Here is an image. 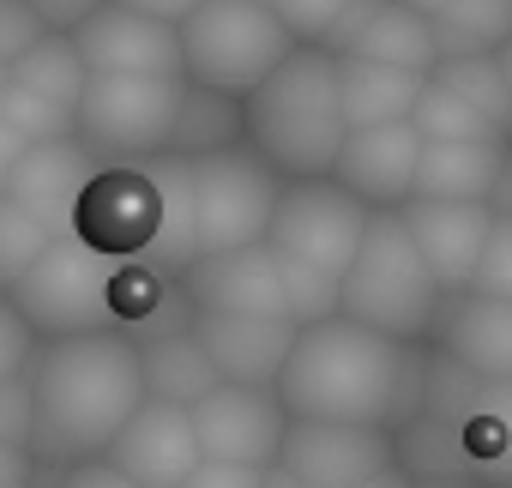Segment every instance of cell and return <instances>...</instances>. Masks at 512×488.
Wrapping results in <instances>:
<instances>
[{"label": "cell", "instance_id": "cell-1", "mask_svg": "<svg viewBox=\"0 0 512 488\" xmlns=\"http://www.w3.org/2000/svg\"><path fill=\"white\" fill-rule=\"evenodd\" d=\"M422 392H428V356L344 314L296 326V344L272 386L290 422H350V428H386V434L422 410Z\"/></svg>", "mask_w": 512, "mask_h": 488}, {"label": "cell", "instance_id": "cell-5", "mask_svg": "<svg viewBox=\"0 0 512 488\" xmlns=\"http://www.w3.org/2000/svg\"><path fill=\"white\" fill-rule=\"evenodd\" d=\"M175 49H181V79L193 91H217L235 103L296 55L290 31L253 0H199L175 25Z\"/></svg>", "mask_w": 512, "mask_h": 488}, {"label": "cell", "instance_id": "cell-12", "mask_svg": "<svg viewBox=\"0 0 512 488\" xmlns=\"http://www.w3.org/2000/svg\"><path fill=\"white\" fill-rule=\"evenodd\" d=\"M422 410L452 416V440H458V458L476 488H512V380L488 386V380H470L452 362L428 356Z\"/></svg>", "mask_w": 512, "mask_h": 488}, {"label": "cell", "instance_id": "cell-42", "mask_svg": "<svg viewBox=\"0 0 512 488\" xmlns=\"http://www.w3.org/2000/svg\"><path fill=\"white\" fill-rule=\"evenodd\" d=\"M37 482V464L25 446H0V488H31Z\"/></svg>", "mask_w": 512, "mask_h": 488}, {"label": "cell", "instance_id": "cell-26", "mask_svg": "<svg viewBox=\"0 0 512 488\" xmlns=\"http://www.w3.org/2000/svg\"><path fill=\"white\" fill-rule=\"evenodd\" d=\"M139 374H145V398L175 404V410H193L211 386H223V380L211 374L205 350L193 344V326H187V332H169V338L139 344Z\"/></svg>", "mask_w": 512, "mask_h": 488}, {"label": "cell", "instance_id": "cell-32", "mask_svg": "<svg viewBox=\"0 0 512 488\" xmlns=\"http://www.w3.org/2000/svg\"><path fill=\"white\" fill-rule=\"evenodd\" d=\"M0 127H7L25 151H31V145H49V139H73V115H61V109L25 97L19 85H0Z\"/></svg>", "mask_w": 512, "mask_h": 488}, {"label": "cell", "instance_id": "cell-40", "mask_svg": "<svg viewBox=\"0 0 512 488\" xmlns=\"http://www.w3.org/2000/svg\"><path fill=\"white\" fill-rule=\"evenodd\" d=\"M181 488H266V476H260V470H235V464H205V458H199Z\"/></svg>", "mask_w": 512, "mask_h": 488}, {"label": "cell", "instance_id": "cell-13", "mask_svg": "<svg viewBox=\"0 0 512 488\" xmlns=\"http://www.w3.org/2000/svg\"><path fill=\"white\" fill-rule=\"evenodd\" d=\"M187 428H193V446H199L205 464H235V470H260L266 476L278 464L290 416L260 386H211L187 410Z\"/></svg>", "mask_w": 512, "mask_h": 488}, {"label": "cell", "instance_id": "cell-2", "mask_svg": "<svg viewBox=\"0 0 512 488\" xmlns=\"http://www.w3.org/2000/svg\"><path fill=\"white\" fill-rule=\"evenodd\" d=\"M25 386H31V446H25L31 464L37 470L91 464L115 446V434L145 404L139 344L121 332L37 344Z\"/></svg>", "mask_w": 512, "mask_h": 488}, {"label": "cell", "instance_id": "cell-4", "mask_svg": "<svg viewBox=\"0 0 512 488\" xmlns=\"http://www.w3.org/2000/svg\"><path fill=\"white\" fill-rule=\"evenodd\" d=\"M338 314L404 344V350H422L446 314V296L434 290L428 266L416 260L410 248V229L398 211H374L368 229H362V248L350 260V272L338 278Z\"/></svg>", "mask_w": 512, "mask_h": 488}, {"label": "cell", "instance_id": "cell-28", "mask_svg": "<svg viewBox=\"0 0 512 488\" xmlns=\"http://www.w3.org/2000/svg\"><path fill=\"white\" fill-rule=\"evenodd\" d=\"M241 145V103L235 97H217V91H181V109H175V127H169V145L163 157H181V163H199V157H217V151H235Z\"/></svg>", "mask_w": 512, "mask_h": 488}, {"label": "cell", "instance_id": "cell-22", "mask_svg": "<svg viewBox=\"0 0 512 488\" xmlns=\"http://www.w3.org/2000/svg\"><path fill=\"white\" fill-rule=\"evenodd\" d=\"M103 458H109L127 482H139V488H181L187 470L199 464V446H193L187 410L145 398V404L133 410V422L115 434V446H109Z\"/></svg>", "mask_w": 512, "mask_h": 488}, {"label": "cell", "instance_id": "cell-3", "mask_svg": "<svg viewBox=\"0 0 512 488\" xmlns=\"http://www.w3.org/2000/svg\"><path fill=\"white\" fill-rule=\"evenodd\" d=\"M241 145L278 181H332V163L344 145L332 55L296 49L278 73L253 85L241 97Z\"/></svg>", "mask_w": 512, "mask_h": 488}, {"label": "cell", "instance_id": "cell-35", "mask_svg": "<svg viewBox=\"0 0 512 488\" xmlns=\"http://www.w3.org/2000/svg\"><path fill=\"white\" fill-rule=\"evenodd\" d=\"M37 356V332L19 320V308L0 296V380H19Z\"/></svg>", "mask_w": 512, "mask_h": 488}, {"label": "cell", "instance_id": "cell-27", "mask_svg": "<svg viewBox=\"0 0 512 488\" xmlns=\"http://www.w3.org/2000/svg\"><path fill=\"white\" fill-rule=\"evenodd\" d=\"M428 37L440 61H488L512 43V0H452Z\"/></svg>", "mask_w": 512, "mask_h": 488}, {"label": "cell", "instance_id": "cell-33", "mask_svg": "<svg viewBox=\"0 0 512 488\" xmlns=\"http://www.w3.org/2000/svg\"><path fill=\"white\" fill-rule=\"evenodd\" d=\"M350 0H272V19L290 31L296 49H326V37L338 31Z\"/></svg>", "mask_w": 512, "mask_h": 488}, {"label": "cell", "instance_id": "cell-7", "mask_svg": "<svg viewBox=\"0 0 512 488\" xmlns=\"http://www.w3.org/2000/svg\"><path fill=\"white\" fill-rule=\"evenodd\" d=\"M157 229H163V163L157 157L91 169V181L79 187L73 217H67V235L109 266L145 260Z\"/></svg>", "mask_w": 512, "mask_h": 488}, {"label": "cell", "instance_id": "cell-9", "mask_svg": "<svg viewBox=\"0 0 512 488\" xmlns=\"http://www.w3.org/2000/svg\"><path fill=\"white\" fill-rule=\"evenodd\" d=\"M109 272H115L109 260H97L73 235H61L55 248L7 290V302L37 332V344L91 338V332H109Z\"/></svg>", "mask_w": 512, "mask_h": 488}, {"label": "cell", "instance_id": "cell-20", "mask_svg": "<svg viewBox=\"0 0 512 488\" xmlns=\"http://www.w3.org/2000/svg\"><path fill=\"white\" fill-rule=\"evenodd\" d=\"M79 67L97 79V73H181V49H175V31L157 25V19H139L127 7H103L67 37Z\"/></svg>", "mask_w": 512, "mask_h": 488}, {"label": "cell", "instance_id": "cell-6", "mask_svg": "<svg viewBox=\"0 0 512 488\" xmlns=\"http://www.w3.org/2000/svg\"><path fill=\"white\" fill-rule=\"evenodd\" d=\"M187 79L181 73H97L73 109V139L85 157L103 163H145L163 157Z\"/></svg>", "mask_w": 512, "mask_h": 488}, {"label": "cell", "instance_id": "cell-48", "mask_svg": "<svg viewBox=\"0 0 512 488\" xmlns=\"http://www.w3.org/2000/svg\"><path fill=\"white\" fill-rule=\"evenodd\" d=\"M362 7H386V0H362Z\"/></svg>", "mask_w": 512, "mask_h": 488}, {"label": "cell", "instance_id": "cell-23", "mask_svg": "<svg viewBox=\"0 0 512 488\" xmlns=\"http://www.w3.org/2000/svg\"><path fill=\"white\" fill-rule=\"evenodd\" d=\"M91 169H97V163L85 157L79 139H49V145H31V151L7 169V187H0V199H13V205H25L31 217L67 229L73 199H79V187L91 181Z\"/></svg>", "mask_w": 512, "mask_h": 488}, {"label": "cell", "instance_id": "cell-29", "mask_svg": "<svg viewBox=\"0 0 512 488\" xmlns=\"http://www.w3.org/2000/svg\"><path fill=\"white\" fill-rule=\"evenodd\" d=\"M85 79H91V73L79 67V55H73V43H67V37H43L37 49H25V55L7 67V85H19L25 97L49 103V109H61V115H73V109H79Z\"/></svg>", "mask_w": 512, "mask_h": 488}, {"label": "cell", "instance_id": "cell-38", "mask_svg": "<svg viewBox=\"0 0 512 488\" xmlns=\"http://www.w3.org/2000/svg\"><path fill=\"white\" fill-rule=\"evenodd\" d=\"M25 7L37 13V25H43L49 37H73V31L103 7V0H25Z\"/></svg>", "mask_w": 512, "mask_h": 488}, {"label": "cell", "instance_id": "cell-34", "mask_svg": "<svg viewBox=\"0 0 512 488\" xmlns=\"http://www.w3.org/2000/svg\"><path fill=\"white\" fill-rule=\"evenodd\" d=\"M470 296L512 302V217H494V223H488V241H482V260H476Z\"/></svg>", "mask_w": 512, "mask_h": 488}, {"label": "cell", "instance_id": "cell-21", "mask_svg": "<svg viewBox=\"0 0 512 488\" xmlns=\"http://www.w3.org/2000/svg\"><path fill=\"white\" fill-rule=\"evenodd\" d=\"M428 350L440 362H452L458 374L470 380H488V386H506L512 380V302H494V296H452Z\"/></svg>", "mask_w": 512, "mask_h": 488}, {"label": "cell", "instance_id": "cell-30", "mask_svg": "<svg viewBox=\"0 0 512 488\" xmlns=\"http://www.w3.org/2000/svg\"><path fill=\"white\" fill-rule=\"evenodd\" d=\"M175 284H181V278H157L151 266L121 260V266L109 272V332L145 344L151 326H157V314H163V302L175 296Z\"/></svg>", "mask_w": 512, "mask_h": 488}, {"label": "cell", "instance_id": "cell-37", "mask_svg": "<svg viewBox=\"0 0 512 488\" xmlns=\"http://www.w3.org/2000/svg\"><path fill=\"white\" fill-rule=\"evenodd\" d=\"M0 446H31V386L0 380Z\"/></svg>", "mask_w": 512, "mask_h": 488}, {"label": "cell", "instance_id": "cell-46", "mask_svg": "<svg viewBox=\"0 0 512 488\" xmlns=\"http://www.w3.org/2000/svg\"><path fill=\"white\" fill-rule=\"evenodd\" d=\"M410 488H476V482H410Z\"/></svg>", "mask_w": 512, "mask_h": 488}, {"label": "cell", "instance_id": "cell-36", "mask_svg": "<svg viewBox=\"0 0 512 488\" xmlns=\"http://www.w3.org/2000/svg\"><path fill=\"white\" fill-rule=\"evenodd\" d=\"M49 31L37 25V13L25 7V0H0V67H13L25 49H37Z\"/></svg>", "mask_w": 512, "mask_h": 488}, {"label": "cell", "instance_id": "cell-43", "mask_svg": "<svg viewBox=\"0 0 512 488\" xmlns=\"http://www.w3.org/2000/svg\"><path fill=\"white\" fill-rule=\"evenodd\" d=\"M488 217H512V145H506L500 175H494V187H488Z\"/></svg>", "mask_w": 512, "mask_h": 488}, {"label": "cell", "instance_id": "cell-44", "mask_svg": "<svg viewBox=\"0 0 512 488\" xmlns=\"http://www.w3.org/2000/svg\"><path fill=\"white\" fill-rule=\"evenodd\" d=\"M398 7H404V13H416V19H428V25H434V19H440V13H446V7H452V0H398Z\"/></svg>", "mask_w": 512, "mask_h": 488}, {"label": "cell", "instance_id": "cell-14", "mask_svg": "<svg viewBox=\"0 0 512 488\" xmlns=\"http://www.w3.org/2000/svg\"><path fill=\"white\" fill-rule=\"evenodd\" d=\"M278 476L296 488H362L380 470H398L386 428H350V422H290L278 446Z\"/></svg>", "mask_w": 512, "mask_h": 488}, {"label": "cell", "instance_id": "cell-45", "mask_svg": "<svg viewBox=\"0 0 512 488\" xmlns=\"http://www.w3.org/2000/svg\"><path fill=\"white\" fill-rule=\"evenodd\" d=\"M494 67H500V79H506V91H512V43H506V49L494 55Z\"/></svg>", "mask_w": 512, "mask_h": 488}, {"label": "cell", "instance_id": "cell-39", "mask_svg": "<svg viewBox=\"0 0 512 488\" xmlns=\"http://www.w3.org/2000/svg\"><path fill=\"white\" fill-rule=\"evenodd\" d=\"M49 488H139V482H127L109 458H91V464H73V470H49Z\"/></svg>", "mask_w": 512, "mask_h": 488}, {"label": "cell", "instance_id": "cell-50", "mask_svg": "<svg viewBox=\"0 0 512 488\" xmlns=\"http://www.w3.org/2000/svg\"><path fill=\"white\" fill-rule=\"evenodd\" d=\"M506 145H512V133H506Z\"/></svg>", "mask_w": 512, "mask_h": 488}, {"label": "cell", "instance_id": "cell-41", "mask_svg": "<svg viewBox=\"0 0 512 488\" xmlns=\"http://www.w3.org/2000/svg\"><path fill=\"white\" fill-rule=\"evenodd\" d=\"M109 7H127V13H139V19H157V25H181L193 7H199V0H109Z\"/></svg>", "mask_w": 512, "mask_h": 488}, {"label": "cell", "instance_id": "cell-17", "mask_svg": "<svg viewBox=\"0 0 512 488\" xmlns=\"http://www.w3.org/2000/svg\"><path fill=\"white\" fill-rule=\"evenodd\" d=\"M320 55H332V61H368V67H398V73H416V79H428L440 67L428 19L404 13L398 0H386V7H362V0H350Z\"/></svg>", "mask_w": 512, "mask_h": 488}, {"label": "cell", "instance_id": "cell-16", "mask_svg": "<svg viewBox=\"0 0 512 488\" xmlns=\"http://www.w3.org/2000/svg\"><path fill=\"white\" fill-rule=\"evenodd\" d=\"M181 296L193 314H241V320H284V278L272 248H235V254H205L181 272Z\"/></svg>", "mask_w": 512, "mask_h": 488}, {"label": "cell", "instance_id": "cell-15", "mask_svg": "<svg viewBox=\"0 0 512 488\" xmlns=\"http://www.w3.org/2000/svg\"><path fill=\"white\" fill-rule=\"evenodd\" d=\"M416 157H422V139L410 121L344 133L338 163H332V187H344L362 211H404L410 187H416Z\"/></svg>", "mask_w": 512, "mask_h": 488}, {"label": "cell", "instance_id": "cell-25", "mask_svg": "<svg viewBox=\"0 0 512 488\" xmlns=\"http://www.w3.org/2000/svg\"><path fill=\"white\" fill-rule=\"evenodd\" d=\"M500 157H506V145H422L410 199H428V205H488Z\"/></svg>", "mask_w": 512, "mask_h": 488}, {"label": "cell", "instance_id": "cell-47", "mask_svg": "<svg viewBox=\"0 0 512 488\" xmlns=\"http://www.w3.org/2000/svg\"><path fill=\"white\" fill-rule=\"evenodd\" d=\"M253 7H266V13H272V0H253Z\"/></svg>", "mask_w": 512, "mask_h": 488}, {"label": "cell", "instance_id": "cell-49", "mask_svg": "<svg viewBox=\"0 0 512 488\" xmlns=\"http://www.w3.org/2000/svg\"><path fill=\"white\" fill-rule=\"evenodd\" d=\"M0 187H7V163H0Z\"/></svg>", "mask_w": 512, "mask_h": 488}, {"label": "cell", "instance_id": "cell-24", "mask_svg": "<svg viewBox=\"0 0 512 488\" xmlns=\"http://www.w3.org/2000/svg\"><path fill=\"white\" fill-rule=\"evenodd\" d=\"M332 73H338V115H344V133L410 121V109H416V97H422V79H416V73H398V67L332 61Z\"/></svg>", "mask_w": 512, "mask_h": 488}, {"label": "cell", "instance_id": "cell-8", "mask_svg": "<svg viewBox=\"0 0 512 488\" xmlns=\"http://www.w3.org/2000/svg\"><path fill=\"white\" fill-rule=\"evenodd\" d=\"M374 211H362L344 187L332 181H284L278 205H272V229H266V248L278 266L308 272L338 284L362 248V229Z\"/></svg>", "mask_w": 512, "mask_h": 488}, {"label": "cell", "instance_id": "cell-19", "mask_svg": "<svg viewBox=\"0 0 512 488\" xmlns=\"http://www.w3.org/2000/svg\"><path fill=\"white\" fill-rule=\"evenodd\" d=\"M193 344L205 350V362L223 386L272 392L284 374V356L296 344V326L290 320H241V314H193Z\"/></svg>", "mask_w": 512, "mask_h": 488}, {"label": "cell", "instance_id": "cell-31", "mask_svg": "<svg viewBox=\"0 0 512 488\" xmlns=\"http://www.w3.org/2000/svg\"><path fill=\"white\" fill-rule=\"evenodd\" d=\"M67 229H55V223H43V217H31L25 205H13V199H0V296H7L55 241H61Z\"/></svg>", "mask_w": 512, "mask_h": 488}, {"label": "cell", "instance_id": "cell-11", "mask_svg": "<svg viewBox=\"0 0 512 488\" xmlns=\"http://www.w3.org/2000/svg\"><path fill=\"white\" fill-rule=\"evenodd\" d=\"M410 127L422 145H506L512 91H506L494 55L488 61H440L422 79Z\"/></svg>", "mask_w": 512, "mask_h": 488}, {"label": "cell", "instance_id": "cell-18", "mask_svg": "<svg viewBox=\"0 0 512 488\" xmlns=\"http://www.w3.org/2000/svg\"><path fill=\"white\" fill-rule=\"evenodd\" d=\"M404 229H410V248L416 260L428 266L434 290L452 302L470 290L476 278V260H482V241H488V205H428V199H410L404 211Z\"/></svg>", "mask_w": 512, "mask_h": 488}, {"label": "cell", "instance_id": "cell-10", "mask_svg": "<svg viewBox=\"0 0 512 488\" xmlns=\"http://www.w3.org/2000/svg\"><path fill=\"white\" fill-rule=\"evenodd\" d=\"M187 175H193V217H199V260L260 248L266 229H272V205H278L284 181L247 145L199 157V163H187Z\"/></svg>", "mask_w": 512, "mask_h": 488}]
</instances>
